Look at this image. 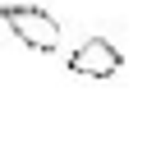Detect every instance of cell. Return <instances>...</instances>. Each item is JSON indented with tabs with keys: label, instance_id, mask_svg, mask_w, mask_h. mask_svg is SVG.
<instances>
[{
	"label": "cell",
	"instance_id": "cell-1",
	"mask_svg": "<svg viewBox=\"0 0 147 147\" xmlns=\"http://www.w3.org/2000/svg\"><path fill=\"white\" fill-rule=\"evenodd\" d=\"M0 18H5V28L18 37V46L41 51V55H55V51H60V37H64V32H60V18H55L51 9L9 0V5H0Z\"/></svg>",
	"mask_w": 147,
	"mask_h": 147
},
{
	"label": "cell",
	"instance_id": "cell-2",
	"mask_svg": "<svg viewBox=\"0 0 147 147\" xmlns=\"http://www.w3.org/2000/svg\"><path fill=\"white\" fill-rule=\"evenodd\" d=\"M119 69H124V55H119V46L106 41V37H87V41H78V51L69 55V74H78V78L106 83V78H115Z\"/></svg>",
	"mask_w": 147,
	"mask_h": 147
}]
</instances>
